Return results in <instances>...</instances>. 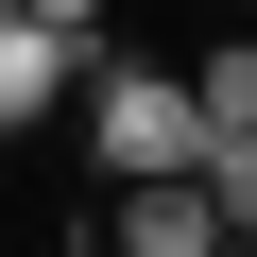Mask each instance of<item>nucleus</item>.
I'll return each instance as SVG.
<instances>
[{
  "label": "nucleus",
  "mask_w": 257,
  "mask_h": 257,
  "mask_svg": "<svg viewBox=\"0 0 257 257\" xmlns=\"http://www.w3.org/2000/svg\"><path fill=\"white\" fill-rule=\"evenodd\" d=\"M206 240H223V206H206L189 172H138V189L103 206V257H206Z\"/></svg>",
  "instance_id": "nucleus-2"
},
{
  "label": "nucleus",
  "mask_w": 257,
  "mask_h": 257,
  "mask_svg": "<svg viewBox=\"0 0 257 257\" xmlns=\"http://www.w3.org/2000/svg\"><path fill=\"white\" fill-rule=\"evenodd\" d=\"M18 18H35V35H69V52H103V35H120V0H18Z\"/></svg>",
  "instance_id": "nucleus-6"
},
{
  "label": "nucleus",
  "mask_w": 257,
  "mask_h": 257,
  "mask_svg": "<svg viewBox=\"0 0 257 257\" xmlns=\"http://www.w3.org/2000/svg\"><path fill=\"white\" fill-rule=\"evenodd\" d=\"M189 189L223 206V240H257V120H240V138H206V155H189Z\"/></svg>",
  "instance_id": "nucleus-5"
},
{
  "label": "nucleus",
  "mask_w": 257,
  "mask_h": 257,
  "mask_svg": "<svg viewBox=\"0 0 257 257\" xmlns=\"http://www.w3.org/2000/svg\"><path fill=\"white\" fill-rule=\"evenodd\" d=\"M189 120H206V138L257 120V35H206V52H189Z\"/></svg>",
  "instance_id": "nucleus-4"
},
{
  "label": "nucleus",
  "mask_w": 257,
  "mask_h": 257,
  "mask_svg": "<svg viewBox=\"0 0 257 257\" xmlns=\"http://www.w3.org/2000/svg\"><path fill=\"white\" fill-rule=\"evenodd\" d=\"M69 138H86V172H103V189H138V172H189V155H206V120H189V69H155V52H86V69H69Z\"/></svg>",
  "instance_id": "nucleus-1"
},
{
  "label": "nucleus",
  "mask_w": 257,
  "mask_h": 257,
  "mask_svg": "<svg viewBox=\"0 0 257 257\" xmlns=\"http://www.w3.org/2000/svg\"><path fill=\"white\" fill-rule=\"evenodd\" d=\"M0 18H18V0H0Z\"/></svg>",
  "instance_id": "nucleus-7"
},
{
  "label": "nucleus",
  "mask_w": 257,
  "mask_h": 257,
  "mask_svg": "<svg viewBox=\"0 0 257 257\" xmlns=\"http://www.w3.org/2000/svg\"><path fill=\"white\" fill-rule=\"evenodd\" d=\"M69 69H86L69 35H35V18H0V138H35V120L69 103Z\"/></svg>",
  "instance_id": "nucleus-3"
}]
</instances>
